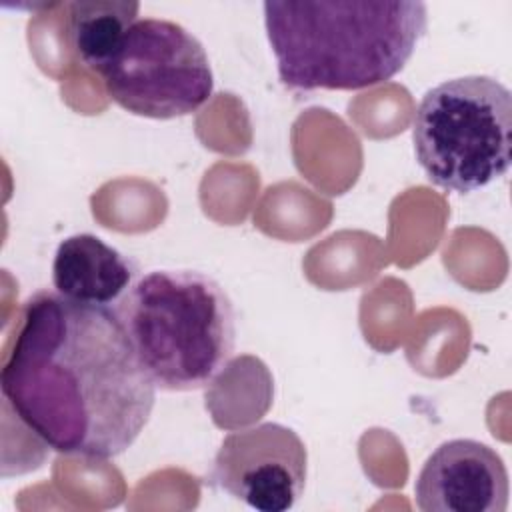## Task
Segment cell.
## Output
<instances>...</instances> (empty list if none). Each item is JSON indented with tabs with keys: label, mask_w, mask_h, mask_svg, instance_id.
I'll return each mask as SVG.
<instances>
[{
	"label": "cell",
	"mask_w": 512,
	"mask_h": 512,
	"mask_svg": "<svg viewBox=\"0 0 512 512\" xmlns=\"http://www.w3.org/2000/svg\"><path fill=\"white\" fill-rule=\"evenodd\" d=\"M508 494V470L500 454L470 438L442 442L414 484L422 512H504Z\"/></svg>",
	"instance_id": "obj_7"
},
{
	"label": "cell",
	"mask_w": 512,
	"mask_h": 512,
	"mask_svg": "<svg viewBox=\"0 0 512 512\" xmlns=\"http://www.w3.org/2000/svg\"><path fill=\"white\" fill-rule=\"evenodd\" d=\"M106 94L130 114L170 120L202 108L214 76L202 42L164 18H140L100 72Z\"/></svg>",
	"instance_id": "obj_5"
},
{
	"label": "cell",
	"mask_w": 512,
	"mask_h": 512,
	"mask_svg": "<svg viewBox=\"0 0 512 512\" xmlns=\"http://www.w3.org/2000/svg\"><path fill=\"white\" fill-rule=\"evenodd\" d=\"M264 26L282 84L360 90L396 76L426 32L418 0L264 2Z\"/></svg>",
	"instance_id": "obj_2"
},
{
	"label": "cell",
	"mask_w": 512,
	"mask_h": 512,
	"mask_svg": "<svg viewBox=\"0 0 512 512\" xmlns=\"http://www.w3.org/2000/svg\"><path fill=\"white\" fill-rule=\"evenodd\" d=\"M0 388L42 444L94 460L126 452L156 398L116 312L48 290L22 306Z\"/></svg>",
	"instance_id": "obj_1"
},
{
	"label": "cell",
	"mask_w": 512,
	"mask_h": 512,
	"mask_svg": "<svg viewBox=\"0 0 512 512\" xmlns=\"http://www.w3.org/2000/svg\"><path fill=\"white\" fill-rule=\"evenodd\" d=\"M412 142L432 184L462 194L490 184L512 160L510 90L480 74L440 82L416 108Z\"/></svg>",
	"instance_id": "obj_4"
},
{
	"label": "cell",
	"mask_w": 512,
	"mask_h": 512,
	"mask_svg": "<svg viewBox=\"0 0 512 512\" xmlns=\"http://www.w3.org/2000/svg\"><path fill=\"white\" fill-rule=\"evenodd\" d=\"M114 312L156 388H204L232 358L234 306L226 290L198 270L146 272L134 280Z\"/></svg>",
	"instance_id": "obj_3"
},
{
	"label": "cell",
	"mask_w": 512,
	"mask_h": 512,
	"mask_svg": "<svg viewBox=\"0 0 512 512\" xmlns=\"http://www.w3.org/2000/svg\"><path fill=\"white\" fill-rule=\"evenodd\" d=\"M138 10L140 4L130 0L70 2L68 40L76 58L100 74L138 20Z\"/></svg>",
	"instance_id": "obj_9"
},
{
	"label": "cell",
	"mask_w": 512,
	"mask_h": 512,
	"mask_svg": "<svg viewBox=\"0 0 512 512\" xmlns=\"http://www.w3.org/2000/svg\"><path fill=\"white\" fill-rule=\"evenodd\" d=\"M308 452L302 438L278 422L230 432L210 470V482L260 512H286L304 492Z\"/></svg>",
	"instance_id": "obj_6"
},
{
	"label": "cell",
	"mask_w": 512,
	"mask_h": 512,
	"mask_svg": "<svg viewBox=\"0 0 512 512\" xmlns=\"http://www.w3.org/2000/svg\"><path fill=\"white\" fill-rule=\"evenodd\" d=\"M134 278V262L94 234L64 238L52 260L54 292L78 304L110 308Z\"/></svg>",
	"instance_id": "obj_8"
}]
</instances>
